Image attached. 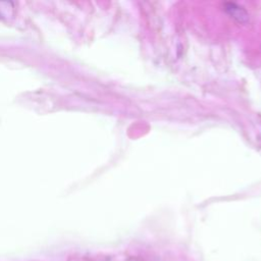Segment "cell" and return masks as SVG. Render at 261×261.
<instances>
[{
    "label": "cell",
    "mask_w": 261,
    "mask_h": 261,
    "mask_svg": "<svg viewBox=\"0 0 261 261\" xmlns=\"http://www.w3.org/2000/svg\"><path fill=\"white\" fill-rule=\"evenodd\" d=\"M230 7H227V9L230 11V14L233 16V17H238L240 21H243L245 17H247V14L246 12L243 10H241L240 7L236 8V5L234 4H229Z\"/></svg>",
    "instance_id": "1"
}]
</instances>
